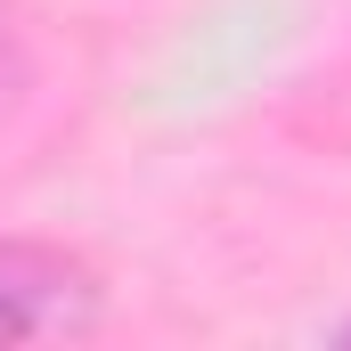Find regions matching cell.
<instances>
[{
    "mask_svg": "<svg viewBox=\"0 0 351 351\" xmlns=\"http://www.w3.org/2000/svg\"><path fill=\"white\" fill-rule=\"evenodd\" d=\"M335 335H343V343H351V319H343V327H335Z\"/></svg>",
    "mask_w": 351,
    "mask_h": 351,
    "instance_id": "7a4b0ae2",
    "label": "cell"
},
{
    "mask_svg": "<svg viewBox=\"0 0 351 351\" xmlns=\"http://www.w3.org/2000/svg\"><path fill=\"white\" fill-rule=\"evenodd\" d=\"M106 327V278L49 237H0V343H82Z\"/></svg>",
    "mask_w": 351,
    "mask_h": 351,
    "instance_id": "6da1fadb",
    "label": "cell"
}]
</instances>
